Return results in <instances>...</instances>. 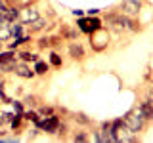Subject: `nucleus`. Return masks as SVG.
<instances>
[{"instance_id":"f257e3e1","label":"nucleus","mask_w":153,"mask_h":143,"mask_svg":"<svg viewBox=\"0 0 153 143\" xmlns=\"http://www.w3.org/2000/svg\"><path fill=\"white\" fill-rule=\"evenodd\" d=\"M103 27L109 29L111 32H117V35H123V32H140L143 29L134 17H126L121 12H109L103 17Z\"/></svg>"},{"instance_id":"aec40b11","label":"nucleus","mask_w":153,"mask_h":143,"mask_svg":"<svg viewBox=\"0 0 153 143\" xmlns=\"http://www.w3.org/2000/svg\"><path fill=\"white\" fill-rule=\"evenodd\" d=\"M10 32H12V38L23 36L27 32V27L23 25L21 21H12V23H10Z\"/></svg>"},{"instance_id":"4be33fe9","label":"nucleus","mask_w":153,"mask_h":143,"mask_svg":"<svg viewBox=\"0 0 153 143\" xmlns=\"http://www.w3.org/2000/svg\"><path fill=\"white\" fill-rule=\"evenodd\" d=\"M17 12H19L17 6H12V4H8L6 12H4L2 15H4V19H6L8 23H12V21H17Z\"/></svg>"},{"instance_id":"f8f14e48","label":"nucleus","mask_w":153,"mask_h":143,"mask_svg":"<svg viewBox=\"0 0 153 143\" xmlns=\"http://www.w3.org/2000/svg\"><path fill=\"white\" fill-rule=\"evenodd\" d=\"M16 76H19V78H25V80H33L35 78V71H33V67L25 63V61H17L16 67H13V71H12Z\"/></svg>"},{"instance_id":"dca6fc26","label":"nucleus","mask_w":153,"mask_h":143,"mask_svg":"<svg viewBox=\"0 0 153 143\" xmlns=\"http://www.w3.org/2000/svg\"><path fill=\"white\" fill-rule=\"evenodd\" d=\"M31 40H33V35H31V32H25L23 36H17V38H10V40L6 42V46L10 48V50H17V48H21V46L29 44Z\"/></svg>"},{"instance_id":"20e7f679","label":"nucleus","mask_w":153,"mask_h":143,"mask_svg":"<svg viewBox=\"0 0 153 143\" xmlns=\"http://www.w3.org/2000/svg\"><path fill=\"white\" fill-rule=\"evenodd\" d=\"M109 42H111V31L105 27L94 31L92 35H88V44L92 48V52H96V54H102V52L107 50Z\"/></svg>"},{"instance_id":"0eeeda50","label":"nucleus","mask_w":153,"mask_h":143,"mask_svg":"<svg viewBox=\"0 0 153 143\" xmlns=\"http://www.w3.org/2000/svg\"><path fill=\"white\" fill-rule=\"evenodd\" d=\"M143 10V0H121L119 4V12L124 13L126 17H134L136 19Z\"/></svg>"},{"instance_id":"a211bd4d","label":"nucleus","mask_w":153,"mask_h":143,"mask_svg":"<svg viewBox=\"0 0 153 143\" xmlns=\"http://www.w3.org/2000/svg\"><path fill=\"white\" fill-rule=\"evenodd\" d=\"M17 59L25 61V63H35L36 59H40V55L36 52H31V50H17Z\"/></svg>"},{"instance_id":"7ed1b4c3","label":"nucleus","mask_w":153,"mask_h":143,"mask_svg":"<svg viewBox=\"0 0 153 143\" xmlns=\"http://www.w3.org/2000/svg\"><path fill=\"white\" fill-rule=\"evenodd\" d=\"M123 122L126 124V128H128L132 133H136V136H140L142 132H146L147 124H149V122L146 120V116L142 114V111L138 109V105L124 114V116H123Z\"/></svg>"},{"instance_id":"ddd939ff","label":"nucleus","mask_w":153,"mask_h":143,"mask_svg":"<svg viewBox=\"0 0 153 143\" xmlns=\"http://www.w3.org/2000/svg\"><path fill=\"white\" fill-rule=\"evenodd\" d=\"M138 109L142 111V114L146 116L147 122H153V95H146V97L138 103Z\"/></svg>"},{"instance_id":"412c9836","label":"nucleus","mask_w":153,"mask_h":143,"mask_svg":"<svg viewBox=\"0 0 153 143\" xmlns=\"http://www.w3.org/2000/svg\"><path fill=\"white\" fill-rule=\"evenodd\" d=\"M71 141H75V143H86V141H92V133L86 132V130H76L73 136H71Z\"/></svg>"},{"instance_id":"4468645a","label":"nucleus","mask_w":153,"mask_h":143,"mask_svg":"<svg viewBox=\"0 0 153 143\" xmlns=\"http://www.w3.org/2000/svg\"><path fill=\"white\" fill-rule=\"evenodd\" d=\"M59 36L63 38V42H71V40H79V29H75L73 25H63L59 27Z\"/></svg>"},{"instance_id":"1a4fd4ad","label":"nucleus","mask_w":153,"mask_h":143,"mask_svg":"<svg viewBox=\"0 0 153 143\" xmlns=\"http://www.w3.org/2000/svg\"><path fill=\"white\" fill-rule=\"evenodd\" d=\"M40 8L36 6V4H29V6H21L17 12V21H21L23 25H27V23L35 21L36 17H40Z\"/></svg>"},{"instance_id":"5701e85b","label":"nucleus","mask_w":153,"mask_h":143,"mask_svg":"<svg viewBox=\"0 0 153 143\" xmlns=\"http://www.w3.org/2000/svg\"><path fill=\"white\" fill-rule=\"evenodd\" d=\"M12 38V32H10V23L8 21H4V23H0V42H6Z\"/></svg>"},{"instance_id":"cd10ccee","label":"nucleus","mask_w":153,"mask_h":143,"mask_svg":"<svg viewBox=\"0 0 153 143\" xmlns=\"http://www.w3.org/2000/svg\"><path fill=\"white\" fill-rule=\"evenodd\" d=\"M6 8H8V2H6V0H0V13L6 12Z\"/></svg>"},{"instance_id":"bb28decb","label":"nucleus","mask_w":153,"mask_h":143,"mask_svg":"<svg viewBox=\"0 0 153 143\" xmlns=\"http://www.w3.org/2000/svg\"><path fill=\"white\" fill-rule=\"evenodd\" d=\"M71 13H73L75 17H82L84 15V10H71Z\"/></svg>"},{"instance_id":"393cba45","label":"nucleus","mask_w":153,"mask_h":143,"mask_svg":"<svg viewBox=\"0 0 153 143\" xmlns=\"http://www.w3.org/2000/svg\"><path fill=\"white\" fill-rule=\"evenodd\" d=\"M23 103H25V105H31V107L36 109V97H35V95H27V97L23 99Z\"/></svg>"},{"instance_id":"c85d7f7f","label":"nucleus","mask_w":153,"mask_h":143,"mask_svg":"<svg viewBox=\"0 0 153 143\" xmlns=\"http://www.w3.org/2000/svg\"><path fill=\"white\" fill-rule=\"evenodd\" d=\"M4 21H6V19H4V15H2V13H0V23H4Z\"/></svg>"},{"instance_id":"c756f323","label":"nucleus","mask_w":153,"mask_h":143,"mask_svg":"<svg viewBox=\"0 0 153 143\" xmlns=\"http://www.w3.org/2000/svg\"><path fill=\"white\" fill-rule=\"evenodd\" d=\"M4 46H6V44H4V42H0V52L4 50Z\"/></svg>"},{"instance_id":"6e6552de","label":"nucleus","mask_w":153,"mask_h":143,"mask_svg":"<svg viewBox=\"0 0 153 143\" xmlns=\"http://www.w3.org/2000/svg\"><path fill=\"white\" fill-rule=\"evenodd\" d=\"M27 32H31V35H42V32H48L52 27H54V23H52V19L50 17H46V15H40V17H36L35 21H31V23H27Z\"/></svg>"},{"instance_id":"f3484780","label":"nucleus","mask_w":153,"mask_h":143,"mask_svg":"<svg viewBox=\"0 0 153 143\" xmlns=\"http://www.w3.org/2000/svg\"><path fill=\"white\" fill-rule=\"evenodd\" d=\"M50 63H46L44 59H36L35 63H33V71H35L36 76H46L48 73H50Z\"/></svg>"},{"instance_id":"7c9ffc66","label":"nucleus","mask_w":153,"mask_h":143,"mask_svg":"<svg viewBox=\"0 0 153 143\" xmlns=\"http://www.w3.org/2000/svg\"><path fill=\"white\" fill-rule=\"evenodd\" d=\"M0 105H2V101H0Z\"/></svg>"},{"instance_id":"6ab92c4d","label":"nucleus","mask_w":153,"mask_h":143,"mask_svg":"<svg viewBox=\"0 0 153 143\" xmlns=\"http://www.w3.org/2000/svg\"><path fill=\"white\" fill-rule=\"evenodd\" d=\"M48 63L50 67H56V69H61L63 67V57L57 50H50V55H48Z\"/></svg>"},{"instance_id":"a878e982","label":"nucleus","mask_w":153,"mask_h":143,"mask_svg":"<svg viewBox=\"0 0 153 143\" xmlns=\"http://www.w3.org/2000/svg\"><path fill=\"white\" fill-rule=\"evenodd\" d=\"M84 15H100V10L92 8V10H84Z\"/></svg>"},{"instance_id":"b1692460","label":"nucleus","mask_w":153,"mask_h":143,"mask_svg":"<svg viewBox=\"0 0 153 143\" xmlns=\"http://www.w3.org/2000/svg\"><path fill=\"white\" fill-rule=\"evenodd\" d=\"M73 120L76 122V124H80V126H92V120H90V118L88 116H86V114L84 113H75L73 114Z\"/></svg>"},{"instance_id":"423d86ee","label":"nucleus","mask_w":153,"mask_h":143,"mask_svg":"<svg viewBox=\"0 0 153 143\" xmlns=\"http://www.w3.org/2000/svg\"><path fill=\"white\" fill-rule=\"evenodd\" d=\"M17 50H2L0 52V74H10L17 63Z\"/></svg>"},{"instance_id":"9b49d317","label":"nucleus","mask_w":153,"mask_h":143,"mask_svg":"<svg viewBox=\"0 0 153 143\" xmlns=\"http://www.w3.org/2000/svg\"><path fill=\"white\" fill-rule=\"evenodd\" d=\"M67 55L73 61H84L86 59V48L82 46V42L71 40L69 44H67Z\"/></svg>"},{"instance_id":"2eb2a0df","label":"nucleus","mask_w":153,"mask_h":143,"mask_svg":"<svg viewBox=\"0 0 153 143\" xmlns=\"http://www.w3.org/2000/svg\"><path fill=\"white\" fill-rule=\"evenodd\" d=\"M23 124H25V118H23V114L12 113V116H10V122H8V128H10V132H13V133L17 136V133L23 130Z\"/></svg>"},{"instance_id":"39448f33","label":"nucleus","mask_w":153,"mask_h":143,"mask_svg":"<svg viewBox=\"0 0 153 143\" xmlns=\"http://www.w3.org/2000/svg\"><path fill=\"white\" fill-rule=\"evenodd\" d=\"M103 27V19L100 15H82V17H76V29H79V32H82V35H92L94 31H98V29Z\"/></svg>"},{"instance_id":"9d476101","label":"nucleus","mask_w":153,"mask_h":143,"mask_svg":"<svg viewBox=\"0 0 153 143\" xmlns=\"http://www.w3.org/2000/svg\"><path fill=\"white\" fill-rule=\"evenodd\" d=\"M61 44H63V38L59 35H42L36 40V46L40 50H57Z\"/></svg>"},{"instance_id":"f03ea898","label":"nucleus","mask_w":153,"mask_h":143,"mask_svg":"<svg viewBox=\"0 0 153 143\" xmlns=\"http://www.w3.org/2000/svg\"><path fill=\"white\" fill-rule=\"evenodd\" d=\"M109 137H111V143H132V141H138V136L128 130L126 124L123 122V118H115V120H111Z\"/></svg>"}]
</instances>
